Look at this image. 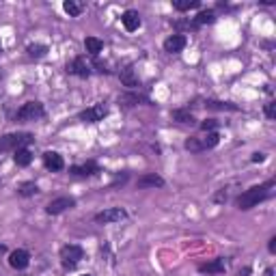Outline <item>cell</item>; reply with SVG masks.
Segmentation results:
<instances>
[{"mask_svg":"<svg viewBox=\"0 0 276 276\" xmlns=\"http://www.w3.org/2000/svg\"><path fill=\"white\" fill-rule=\"evenodd\" d=\"M192 22H194V26H203V24H214V22H216V13H214V11H209V9H207V11H201L197 17H194L192 19Z\"/></svg>","mask_w":276,"mask_h":276,"instance_id":"obj_23","label":"cell"},{"mask_svg":"<svg viewBox=\"0 0 276 276\" xmlns=\"http://www.w3.org/2000/svg\"><path fill=\"white\" fill-rule=\"evenodd\" d=\"M119 101H123L125 106H136L140 104V101H145V104H149V99L145 95H140V93H125V95H121Z\"/></svg>","mask_w":276,"mask_h":276,"instance_id":"obj_22","label":"cell"},{"mask_svg":"<svg viewBox=\"0 0 276 276\" xmlns=\"http://www.w3.org/2000/svg\"><path fill=\"white\" fill-rule=\"evenodd\" d=\"M119 80H121V84L128 87V89H138L140 87V80H138L136 71H134L132 65H128V67H123L119 71Z\"/></svg>","mask_w":276,"mask_h":276,"instance_id":"obj_9","label":"cell"},{"mask_svg":"<svg viewBox=\"0 0 276 276\" xmlns=\"http://www.w3.org/2000/svg\"><path fill=\"white\" fill-rule=\"evenodd\" d=\"M67 71L69 74H74V76H80V78H89L91 71H93V65L87 60V56H76L67 65Z\"/></svg>","mask_w":276,"mask_h":276,"instance_id":"obj_6","label":"cell"},{"mask_svg":"<svg viewBox=\"0 0 276 276\" xmlns=\"http://www.w3.org/2000/svg\"><path fill=\"white\" fill-rule=\"evenodd\" d=\"M128 216L125 209H121V207H108L104 211H99L97 216H95V222L97 224H112V222H121Z\"/></svg>","mask_w":276,"mask_h":276,"instance_id":"obj_7","label":"cell"},{"mask_svg":"<svg viewBox=\"0 0 276 276\" xmlns=\"http://www.w3.org/2000/svg\"><path fill=\"white\" fill-rule=\"evenodd\" d=\"M250 160H252V162H263V160H265V153H259V151H257V153H252V158H250Z\"/></svg>","mask_w":276,"mask_h":276,"instance_id":"obj_33","label":"cell"},{"mask_svg":"<svg viewBox=\"0 0 276 276\" xmlns=\"http://www.w3.org/2000/svg\"><path fill=\"white\" fill-rule=\"evenodd\" d=\"M214 201H216V203H224V201H227V192H224V190L216 192V194H214Z\"/></svg>","mask_w":276,"mask_h":276,"instance_id":"obj_32","label":"cell"},{"mask_svg":"<svg viewBox=\"0 0 276 276\" xmlns=\"http://www.w3.org/2000/svg\"><path fill=\"white\" fill-rule=\"evenodd\" d=\"M108 115V106L106 104H95L87 110L80 112V121H87V123H99L104 121V117Z\"/></svg>","mask_w":276,"mask_h":276,"instance_id":"obj_5","label":"cell"},{"mask_svg":"<svg viewBox=\"0 0 276 276\" xmlns=\"http://www.w3.org/2000/svg\"><path fill=\"white\" fill-rule=\"evenodd\" d=\"M216 128H218L216 119H207V121H203V123H201V130L207 132V134H209V132H216Z\"/></svg>","mask_w":276,"mask_h":276,"instance_id":"obj_29","label":"cell"},{"mask_svg":"<svg viewBox=\"0 0 276 276\" xmlns=\"http://www.w3.org/2000/svg\"><path fill=\"white\" fill-rule=\"evenodd\" d=\"M125 181H128V173H123V175H117L115 181H112V188H115V186H121V183H125Z\"/></svg>","mask_w":276,"mask_h":276,"instance_id":"obj_31","label":"cell"},{"mask_svg":"<svg viewBox=\"0 0 276 276\" xmlns=\"http://www.w3.org/2000/svg\"><path fill=\"white\" fill-rule=\"evenodd\" d=\"M35 138L33 134L28 132H19V134H7L0 138V151H17V149H24L26 145H30Z\"/></svg>","mask_w":276,"mask_h":276,"instance_id":"obj_2","label":"cell"},{"mask_svg":"<svg viewBox=\"0 0 276 276\" xmlns=\"http://www.w3.org/2000/svg\"><path fill=\"white\" fill-rule=\"evenodd\" d=\"M164 186V179L156 173H147V175L138 177V188H162Z\"/></svg>","mask_w":276,"mask_h":276,"instance_id":"obj_15","label":"cell"},{"mask_svg":"<svg viewBox=\"0 0 276 276\" xmlns=\"http://www.w3.org/2000/svg\"><path fill=\"white\" fill-rule=\"evenodd\" d=\"M274 186V181H268V183H263V186H252L250 190L246 192H242L240 197H238V207L240 209H252V207H257L261 201L268 199V194H270V188Z\"/></svg>","mask_w":276,"mask_h":276,"instance_id":"obj_1","label":"cell"},{"mask_svg":"<svg viewBox=\"0 0 276 276\" xmlns=\"http://www.w3.org/2000/svg\"><path fill=\"white\" fill-rule=\"evenodd\" d=\"M268 248H270V252H272V254L276 252V238H270V244H268Z\"/></svg>","mask_w":276,"mask_h":276,"instance_id":"obj_34","label":"cell"},{"mask_svg":"<svg viewBox=\"0 0 276 276\" xmlns=\"http://www.w3.org/2000/svg\"><path fill=\"white\" fill-rule=\"evenodd\" d=\"M44 164H46L48 171L56 173V171H63V168H65V160H63V156H60V153H56V151H46V153H44Z\"/></svg>","mask_w":276,"mask_h":276,"instance_id":"obj_10","label":"cell"},{"mask_svg":"<svg viewBox=\"0 0 276 276\" xmlns=\"http://www.w3.org/2000/svg\"><path fill=\"white\" fill-rule=\"evenodd\" d=\"M76 205V201L71 197H60V199H54L52 203H48L46 211L50 214V216H58V214H63L65 209H71Z\"/></svg>","mask_w":276,"mask_h":276,"instance_id":"obj_8","label":"cell"},{"mask_svg":"<svg viewBox=\"0 0 276 276\" xmlns=\"http://www.w3.org/2000/svg\"><path fill=\"white\" fill-rule=\"evenodd\" d=\"M263 112H265V117H268L270 121H274L276 119V104H274V101H268L265 108H263Z\"/></svg>","mask_w":276,"mask_h":276,"instance_id":"obj_30","label":"cell"},{"mask_svg":"<svg viewBox=\"0 0 276 276\" xmlns=\"http://www.w3.org/2000/svg\"><path fill=\"white\" fill-rule=\"evenodd\" d=\"M84 48H87V52L91 56H99V52L104 50V41L97 39V37H87L84 39Z\"/></svg>","mask_w":276,"mask_h":276,"instance_id":"obj_17","label":"cell"},{"mask_svg":"<svg viewBox=\"0 0 276 276\" xmlns=\"http://www.w3.org/2000/svg\"><path fill=\"white\" fill-rule=\"evenodd\" d=\"M84 276H89V274H84Z\"/></svg>","mask_w":276,"mask_h":276,"instance_id":"obj_37","label":"cell"},{"mask_svg":"<svg viewBox=\"0 0 276 276\" xmlns=\"http://www.w3.org/2000/svg\"><path fill=\"white\" fill-rule=\"evenodd\" d=\"M197 7H201L199 0H173V9H177V11H190Z\"/></svg>","mask_w":276,"mask_h":276,"instance_id":"obj_24","label":"cell"},{"mask_svg":"<svg viewBox=\"0 0 276 276\" xmlns=\"http://www.w3.org/2000/svg\"><path fill=\"white\" fill-rule=\"evenodd\" d=\"M205 106H207L209 110H231V112L240 110L235 104H231V101H216V99H207V101H205Z\"/></svg>","mask_w":276,"mask_h":276,"instance_id":"obj_21","label":"cell"},{"mask_svg":"<svg viewBox=\"0 0 276 276\" xmlns=\"http://www.w3.org/2000/svg\"><path fill=\"white\" fill-rule=\"evenodd\" d=\"M26 52H28V56H33V58H44L48 54V46H44V44H30L26 48Z\"/></svg>","mask_w":276,"mask_h":276,"instance_id":"obj_25","label":"cell"},{"mask_svg":"<svg viewBox=\"0 0 276 276\" xmlns=\"http://www.w3.org/2000/svg\"><path fill=\"white\" fill-rule=\"evenodd\" d=\"M28 263H30V254L26 250H13L11 254H9V265H11L13 270H24L28 268Z\"/></svg>","mask_w":276,"mask_h":276,"instance_id":"obj_12","label":"cell"},{"mask_svg":"<svg viewBox=\"0 0 276 276\" xmlns=\"http://www.w3.org/2000/svg\"><path fill=\"white\" fill-rule=\"evenodd\" d=\"M82 257H84V250L78 244H67V246L60 248V261H63L65 270H74Z\"/></svg>","mask_w":276,"mask_h":276,"instance_id":"obj_4","label":"cell"},{"mask_svg":"<svg viewBox=\"0 0 276 276\" xmlns=\"http://www.w3.org/2000/svg\"><path fill=\"white\" fill-rule=\"evenodd\" d=\"M37 192H39V186L35 181H26L19 186V194H22V197H33V194H37Z\"/></svg>","mask_w":276,"mask_h":276,"instance_id":"obj_27","label":"cell"},{"mask_svg":"<svg viewBox=\"0 0 276 276\" xmlns=\"http://www.w3.org/2000/svg\"><path fill=\"white\" fill-rule=\"evenodd\" d=\"M199 272L203 274H222L224 272V259H214L211 263L199 265Z\"/></svg>","mask_w":276,"mask_h":276,"instance_id":"obj_16","label":"cell"},{"mask_svg":"<svg viewBox=\"0 0 276 276\" xmlns=\"http://www.w3.org/2000/svg\"><path fill=\"white\" fill-rule=\"evenodd\" d=\"M201 142H203V149H214L220 142V136H218V132H209L207 136H203L201 138Z\"/></svg>","mask_w":276,"mask_h":276,"instance_id":"obj_26","label":"cell"},{"mask_svg":"<svg viewBox=\"0 0 276 276\" xmlns=\"http://www.w3.org/2000/svg\"><path fill=\"white\" fill-rule=\"evenodd\" d=\"M0 52H3V44H0Z\"/></svg>","mask_w":276,"mask_h":276,"instance_id":"obj_36","label":"cell"},{"mask_svg":"<svg viewBox=\"0 0 276 276\" xmlns=\"http://www.w3.org/2000/svg\"><path fill=\"white\" fill-rule=\"evenodd\" d=\"M121 24H123V28L128 30V33H134V30L140 28V15L138 11H134V9H128V11L121 15Z\"/></svg>","mask_w":276,"mask_h":276,"instance_id":"obj_11","label":"cell"},{"mask_svg":"<svg viewBox=\"0 0 276 276\" xmlns=\"http://www.w3.org/2000/svg\"><path fill=\"white\" fill-rule=\"evenodd\" d=\"M41 117H46V108L41 101H26V104H22V108L15 112V121H35Z\"/></svg>","mask_w":276,"mask_h":276,"instance_id":"obj_3","label":"cell"},{"mask_svg":"<svg viewBox=\"0 0 276 276\" xmlns=\"http://www.w3.org/2000/svg\"><path fill=\"white\" fill-rule=\"evenodd\" d=\"M63 9H65V13H67L69 17H78L80 13L84 11V5L78 3V0H67V3L63 5Z\"/></svg>","mask_w":276,"mask_h":276,"instance_id":"obj_19","label":"cell"},{"mask_svg":"<svg viewBox=\"0 0 276 276\" xmlns=\"http://www.w3.org/2000/svg\"><path fill=\"white\" fill-rule=\"evenodd\" d=\"M248 274H250V268H244V270L238 272V276H248Z\"/></svg>","mask_w":276,"mask_h":276,"instance_id":"obj_35","label":"cell"},{"mask_svg":"<svg viewBox=\"0 0 276 276\" xmlns=\"http://www.w3.org/2000/svg\"><path fill=\"white\" fill-rule=\"evenodd\" d=\"M69 173L71 175H78V177H91V175H97L101 171L95 162H87V164H80V166H71Z\"/></svg>","mask_w":276,"mask_h":276,"instance_id":"obj_14","label":"cell"},{"mask_svg":"<svg viewBox=\"0 0 276 276\" xmlns=\"http://www.w3.org/2000/svg\"><path fill=\"white\" fill-rule=\"evenodd\" d=\"M186 44H188V39L183 37V35H171L166 41H164V52H168V54H179L183 48H186Z\"/></svg>","mask_w":276,"mask_h":276,"instance_id":"obj_13","label":"cell"},{"mask_svg":"<svg viewBox=\"0 0 276 276\" xmlns=\"http://www.w3.org/2000/svg\"><path fill=\"white\" fill-rule=\"evenodd\" d=\"M186 149H188V151H192V153L205 151V149H203V142H201V138H188V140H186Z\"/></svg>","mask_w":276,"mask_h":276,"instance_id":"obj_28","label":"cell"},{"mask_svg":"<svg viewBox=\"0 0 276 276\" xmlns=\"http://www.w3.org/2000/svg\"><path fill=\"white\" fill-rule=\"evenodd\" d=\"M173 119L177 121V123H186V125H192L194 121V115L190 110H186V108H177V110H173Z\"/></svg>","mask_w":276,"mask_h":276,"instance_id":"obj_18","label":"cell"},{"mask_svg":"<svg viewBox=\"0 0 276 276\" xmlns=\"http://www.w3.org/2000/svg\"><path fill=\"white\" fill-rule=\"evenodd\" d=\"M13 162H15L17 166H28L30 162H33V153H30L26 147L24 149H17L15 156H13Z\"/></svg>","mask_w":276,"mask_h":276,"instance_id":"obj_20","label":"cell"}]
</instances>
